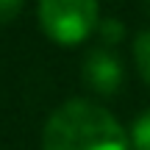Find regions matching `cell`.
I'll return each mask as SVG.
<instances>
[{
	"instance_id": "6da1fadb",
	"label": "cell",
	"mask_w": 150,
	"mask_h": 150,
	"mask_svg": "<svg viewBox=\"0 0 150 150\" xmlns=\"http://www.w3.org/2000/svg\"><path fill=\"white\" fill-rule=\"evenodd\" d=\"M42 150H131V139L108 108L72 97L47 117Z\"/></svg>"
},
{
	"instance_id": "7a4b0ae2",
	"label": "cell",
	"mask_w": 150,
	"mask_h": 150,
	"mask_svg": "<svg viewBox=\"0 0 150 150\" xmlns=\"http://www.w3.org/2000/svg\"><path fill=\"white\" fill-rule=\"evenodd\" d=\"M42 31L59 45H81L97 28V0H39Z\"/></svg>"
},
{
	"instance_id": "3957f363",
	"label": "cell",
	"mask_w": 150,
	"mask_h": 150,
	"mask_svg": "<svg viewBox=\"0 0 150 150\" xmlns=\"http://www.w3.org/2000/svg\"><path fill=\"white\" fill-rule=\"evenodd\" d=\"M81 75H83V83L89 86L97 95H114V92L122 86L125 70L122 61L106 47H95L86 53L83 67H81Z\"/></svg>"
},
{
	"instance_id": "277c9868",
	"label": "cell",
	"mask_w": 150,
	"mask_h": 150,
	"mask_svg": "<svg viewBox=\"0 0 150 150\" xmlns=\"http://www.w3.org/2000/svg\"><path fill=\"white\" fill-rule=\"evenodd\" d=\"M134 61H136V70H139L142 81L150 86V28L136 33V39H134Z\"/></svg>"
},
{
	"instance_id": "5b68a950",
	"label": "cell",
	"mask_w": 150,
	"mask_h": 150,
	"mask_svg": "<svg viewBox=\"0 0 150 150\" xmlns=\"http://www.w3.org/2000/svg\"><path fill=\"white\" fill-rule=\"evenodd\" d=\"M128 139H131V150H150V108L134 120Z\"/></svg>"
},
{
	"instance_id": "8992f818",
	"label": "cell",
	"mask_w": 150,
	"mask_h": 150,
	"mask_svg": "<svg viewBox=\"0 0 150 150\" xmlns=\"http://www.w3.org/2000/svg\"><path fill=\"white\" fill-rule=\"evenodd\" d=\"M97 33H100V42L111 47V45H120L125 39V25L120 20H114V17H108V20L97 22Z\"/></svg>"
},
{
	"instance_id": "52a82bcc",
	"label": "cell",
	"mask_w": 150,
	"mask_h": 150,
	"mask_svg": "<svg viewBox=\"0 0 150 150\" xmlns=\"http://www.w3.org/2000/svg\"><path fill=\"white\" fill-rule=\"evenodd\" d=\"M22 11V0H0V22L14 20Z\"/></svg>"
},
{
	"instance_id": "ba28073f",
	"label": "cell",
	"mask_w": 150,
	"mask_h": 150,
	"mask_svg": "<svg viewBox=\"0 0 150 150\" xmlns=\"http://www.w3.org/2000/svg\"><path fill=\"white\" fill-rule=\"evenodd\" d=\"M147 6H150V0H147Z\"/></svg>"
}]
</instances>
